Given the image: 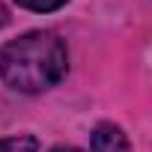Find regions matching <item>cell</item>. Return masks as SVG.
Segmentation results:
<instances>
[{"instance_id":"1","label":"cell","mask_w":152,"mask_h":152,"mask_svg":"<svg viewBox=\"0 0 152 152\" xmlns=\"http://www.w3.org/2000/svg\"><path fill=\"white\" fill-rule=\"evenodd\" d=\"M69 69V51L51 30H33L0 51V78L18 93H45Z\"/></svg>"},{"instance_id":"2","label":"cell","mask_w":152,"mask_h":152,"mask_svg":"<svg viewBox=\"0 0 152 152\" xmlns=\"http://www.w3.org/2000/svg\"><path fill=\"white\" fill-rule=\"evenodd\" d=\"M93 152H131V143L122 134V128H116L110 122H102L93 131Z\"/></svg>"},{"instance_id":"3","label":"cell","mask_w":152,"mask_h":152,"mask_svg":"<svg viewBox=\"0 0 152 152\" xmlns=\"http://www.w3.org/2000/svg\"><path fill=\"white\" fill-rule=\"evenodd\" d=\"M39 143L30 134H15V137H3L0 140V152H36Z\"/></svg>"},{"instance_id":"4","label":"cell","mask_w":152,"mask_h":152,"mask_svg":"<svg viewBox=\"0 0 152 152\" xmlns=\"http://www.w3.org/2000/svg\"><path fill=\"white\" fill-rule=\"evenodd\" d=\"M15 3L24 6V9H30V12H54V9L66 6L69 0H15Z\"/></svg>"},{"instance_id":"5","label":"cell","mask_w":152,"mask_h":152,"mask_svg":"<svg viewBox=\"0 0 152 152\" xmlns=\"http://www.w3.org/2000/svg\"><path fill=\"white\" fill-rule=\"evenodd\" d=\"M51 152H81V149H75V146H54Z\"/></svg>"}]
</instances>
